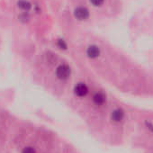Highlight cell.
Masks as SVG:
<instances>
[{"instance_id": "7", "label": "cell", "mask_w": 153, "mask_h": 153, "mask_svg": "<svg viewBox=\"0 0 153 153\" xmlns=\"http://www.w3.org/2000/svg\"><path fill=\"white\" fill-rule=\"evenodd\" d=\"M17 7L21 10L27 12L32 8V4L28 1V0H19L17 2Z\"/></svg>"}, {"instance_id": "6", "label": "cell", "mask_w": 153, "mask_h": 153, "mask_svg": "<svg viewBox=\"0 0 153 153\" xmlns=\"http://www.w3.org/2000/svg\"><path fill=\"white\" fill-rule=\"evenodd\" d=\"M111 117H112V120L115 123H119L121 122L123 117H124V112L120 109V108H117L115 110H114L112 112V114H111Z\"/></svg>"}, {"instance_id": "5", "label": "cell", "mask_w": 153, "mask_h": 153, "mask_svg": "<svg viewBox=\"0 0 153 153\" xmlns=\"http://www.w3.org/2000/svg\"><path fill=\"white\" fill-rule=\"evenodd\" d=\"M92 100L96 105L101 106L106 102V96L103 92H96L93 95Z\"/></svg>"}, {"instance_id": "3", "label": "cell", "mask_w": 153, "mask_h": 153, "mask_svg": "<svg viewBox=\"0 0 153 153\" xmlns=\"http://www.w3.org/2000/svg\"><path fill=\"white\" fill-rule=\"evenodd\" d=\"M89 92L88 85L84 82L78 83L74 88V94L78 97H85Z\"/></svg>"}, {"instance_id": "9", "label": "cell", "mask_w": 153, "mask_h": 153, "mask_svg": "<svg viewBox=\"0 0 153 153\" xmlns=\"http://www.w3.org/2000/svg\"><path fill=\"white\" fill-rule=\"evenodd\" d=\"M57 45H58V47H59V49H63V50H66L67 47H68L66 42H65L63 39H59V40L57 41Z\"/></svg>"}, {"instance_id": "8", "label": "cell", "mask_w": 153, "mask_h": 153, "mask_svg": "<svg viewBox=\"0 0 153 153\" xmlns=\"http://www.w3.org/2000/svg\"><path fill=\"white\" fill-rule=\"evenodd\" d=\"M89 2L91 3V5L93 7H100L104 5L105 3V0H89Z\"/></svg>"}, {"instance_id": "2", "label": "cell", "mask_w": 153, "mask_h": 153, "mask_svg": "<svg viewBox=\"0 0 153 153\" xmlns=\"http://www.w3.org/2000/svg\"><path fill=\"white\" fill-rule=\"evenodd\" d=\"M73 16L79 21H87L90 17V12L85 7H79L74 9Z\"/></svg>"}, {"instance_id": "4", "label": "cell", "mask_w": 153, "mask_h": 153, "mask_svg": "<svg viewBox=\"0 0 153 153\" xmlns=\"http://www.w3.org/2000/svg\"><path fill=\"white\" fill-rule=\"evenodd\" d=\"M86 54L88 56V58L91 59H97L100 54H101V50L100 48L96 45V44H91L89 45L88 48H87V51H86Z\"/></svg>"}, {"instance_id": "10", "label": "cell", "mask_w": 153, "mask_h": 153, "mask_svg": "<svg viewBox=\"0 0 153 153\" xmlns=\"http://www.w3.org/2000/svg\"><path fill=\"white\" fill-rule=\"evenodd\" d=\"M22 153H36V150L33 147H25L23 149Z\"/></svg>"}, {"instance_id": "1", "label": "cell", "mask_w": 153, "mask_h": 153, "mask_svg": "<svg viewBox=\"0 0 153 153\" xmlns=\"http://www.w3.org/2000/svg\"><path fill=\"white\" fill-rule=\"evenodd\" d=\"M71 74H72L71 68L68 64H65V63L59 65L55 70L56 78L61 81H66V80L69 79V78L71 76Z\"/></svg>"}]
</instances>
